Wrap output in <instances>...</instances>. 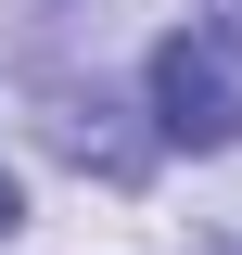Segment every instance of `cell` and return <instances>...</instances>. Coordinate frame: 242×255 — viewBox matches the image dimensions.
Segmentation results:
<instances>
[{"mask_svg":"<svg viewBox=\"0 0 242 255\" xmlns=\"http://www.w3.org/2000/svg\"><path fill=\"white\" fill-rule=\"evenodd\" d=\"M38 140H51L64 166H90V179H140L153 166V128H115V102H77V90H51V115H38Z\"/></svg>","mask_w":242,"mask_h":255,"instance_id":"7a4b0ae2","label":"cell"},{"mask_svg":"<svg viewBox=\"0 0 242 255\" xmlns=\"http://www.w3.org/2000/svg\"><path fill=\"white\" fill-rule=\"evenodd\" d=\"M0 230H26V191H13V166H0Z\"/></svg>","mask_w":242,"mask_h":255,"instance_id":"3957f363","label":"cell"},{"mask_svg":"<svg viewBox=\"0 0 242 255\" xmlns=\"http://www.w3.org/2000/svg\"><path fill=\"white\" fill-rule=\"evenodd\" d=\"M153 140H179V153H230L242 140V77L204 26L153 38Z\"/></svg>","mask_w":242,"mask_h":255,"instance_id":"6da1fadb","label":"cell"},{"mask_svg":"<svg viewBox=\"0 0 242 255\" xmlns=\"http://www.w3.org/2000/svg\"><path fill=\"white\" fill-rule=\"evenodd\" d=\"M204 255H242V243H204Z\"/></svg>","mask_w":242,"mask_h":255,"instance_id":"277c9868","label":"cell"}]
</instances>
